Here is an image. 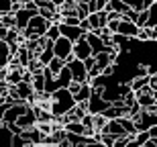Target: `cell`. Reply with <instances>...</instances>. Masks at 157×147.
I'll use <instances>...</instances> for the list:
<instances>
[{"instance_id":"cell-11","label":"cell","mask_w":157,"mask_h":147,"mask_svg":"<svg viewBox=\"0 0 157 147\" xmlns=\"http://www.w3.org/2000/svg\"><path fill=\"white\" fill-rule=\"evenodd\" d=\"M37 114H35V108H31L29 112H25L23 117L17 121V125L21 127V129H31V127H37Z\"/></svg>"},{"instance_id":"cell-15","label":"cell","mask_w":157,"mask_h":147,"mask_svg":"<svg viewBox=\"0 0 157 147\" xmlns=\"http://www.w3.org/2000/svg\"><path fill=\"white\" fill-rule=\"evenodd\" d=\"M0 133H2V147H12V143H14V133H12L6 125H0Z\"/></svg>"},{"instance_id":"cell-26","label":"cell","mask_w":157,"mask_h":147,"mask_svg":"<svg viewBox=\"0 0 157 147\" xmlns=\"http://www.w3.org/2000/svg\"><path fill=\"white\" fill-rule=\"evenodd\" d=\"M147 23H149V10H143V12H139L137 25H139V27H147Z\"/></svg>"},{"instance_id":"cell-22","label":"cell","mask_w":157,"mask_h":147,"mask_svg":"<svg viewBox=\"0 0 157 147\" xmlns=\"http://www.w3.org/2000/svg\"><path fill=\"white\" fill-rule=\"evenodd\" d=\"M124 4H128L133 10H137V12H143L145 10V0H122Z\"/></svg>"},{"instance_id":"cell-18","label":"cell","mask_w":157,"mask_h":147,"mask_svg":"<svg viewBox=\"0 0 157 147\" xmlns=\"http://www.w3.org/2000/svg\"><path fill=\"white\" fill-rule=\"evenodd\" d=\"M151 84V76H145V78H135L133 82H131V88H133V92H139V90H143L145 86H149Z\"/></svg>"},{"instance_id":"cell-37","label":"cell","mask_w":157,"mask_h":147,"mask_svg":"<svg viewBox=\"0 0 157 147\" xmlns=\"http://www.w3.org/2000/svg\"><path fill=\"white\" fill-rule=\"evenodd\" d=\"M155 2H157V0H155Z\"/></svg>"},{"instance_id":"cell-6","label":"cell","mask_w":157,"mask_h":147,"mask_svg":"<svg viewBox=\"0 0 157 147\" xmlns=\"http://www.w3.org/2000/svg\"><path fill=\"white\" fill-rule=\"evenodd\" d=\"M67 68L71 70L74 82H80V84H84V82H88V80H90V72H88V68H86V61H84V59H78V57H74L71 61H67Z\"/></svg>"},{"instance_id":"cell-23","label":"cell","mask_w":157,"mask_h":147,"mask_svg":"<svg viewBox=\"0 0 157 147\" xmlns=\"http://www.w3.org/2000/svg\"><path fill=\"white\" fill-rule=\"evenodd\" d=\"M78 17L82 21L90 17V6H88V2H78Z\"/></svg>"},{"instance_id":"cell-4","label":"cell","mask_w":157,"mask_h":147,"mask_svg":"<svg viewBox=\"0 0 157 147\" xmlns=\"http://www.w3.org/2000/svg\"><path fill=\"white\" fill-rule=\"evenodd\" d=\"M74 49H76V43L70 41L67 37H59L57 41H53V51H55V57L63 59V61H71L74 59Z\"/></svg>"},{"instance_id":"cell-31","label":"cell","mask_w":157,"mask_h":147,"mask_svg":"<svg viewBox=\"0 0 157 147\" xmlns=\"http://www.w3.org/2000/svg\"><path fill=\"white\" fill-rule=\"evenodd\" d=\"M127 147H141V145H139V141H137V139H131V143H128Z\"/></svg>"},{"instance_id":"cell-5","label":"cell","mask_w":157,"mask_h":147,"mask_svg":"<svg viewBox=\"0 0 157 147\" xmlns=\"http://www.w3.org/2000/svg\"><path fill=\"white\" fill-rule=\"evenodd\" d=\"M110 106H112V102H108V100L102 96V88H94L92 98L88 100V112H90V114H104Z\"/></svg>"},{"instance_id":"cell-2","label":"cell","mask_w":157,"mask_h":147,"mask_svg":"<svg viewBox=\"0 0 157 147\" xmlns=\"http://www.w3.org/2000/svg\"><path fill=\"white\" fill-rule=\"evenodd\" d=\"M51 25H53V21L45 18L43 14H37V17L31 18V23L27 25V29H25L21 35H23L27 41H31V39H41V37H47V31H49Z\"/></svg>"},{"instance_id":"cell-29","label":"cell","mask_w":157,"mask_h":147,"mask_svg":"<svg viewBox=\"0 0 157 147\" xmlns=\"http://www.w3.org/2000/svg\"><path fill=\"white\" fill-rule=\"evenodd\" d=\"M86 68H88V72L92 70V68H96V57H90V59H86Z\"/></svg>"},{"instance_id":"cell-28","label":"cell","mask_w":157,"mask_h":147,"mask_svg":"<svg viewBox=\"0 0 157 147\" xmlns=\"http://www.w3.org/2000/svg\"><path fill=\"white\" fill-rule=\"evenodd\" d=\"M12 147H31V145L23 139V135H14V143H12Z\"/></svg>"},{"instance_id":"cell-1","label":"cell","mask_w":157,"mask_h":147,"mask_svg":"<svg viewBox=\"0 0 157 147\" xmlns=\"http://www.w3.org/2000/svg\"><path fill=\"white\" fill-rule=\"evenodd\" d=\"M76 106H78V100H76V96L71 94L70 88H61V90L51 92V112L55 118L70 114Z\"/></svg>"},{"instance_id":"cell-35","label":"cell","mask_w":157,"mask_h":147,"mask_svg":"<svg viewBox=\"0 0 157 147\" xmlns=\"http://www.w3.org/2000/svg\"><path fill=\"white\" fill-rule=\"evenodd\" d=\"M78 2H90V0H78Z\"/></svg>"},{"instance_id":"cell-20","label":"cell","mask_w":157,"mask_h":147,"mask_svg":"<svg viewBox=\"0 0 157 147\" xmlns=\"http://www.w3.org/2000/svg\"><path fill=\"white\" fill-rule=\"evenodd\" d=\"M59 37H61V29H59V23H53L47 31V39H51V41H57Z\"/></svg>"},{"instance_id":"cell-21","label":"cell","mask_w":157,"mask_h":147,"mask_svg":"<svg viewBox=\"0 0 157 147\" xmlns=\"http://www.w3.org/2000/svg\"><path fill=\"white\" fill-rule=\"evenodd\" d=\"M37 127H39V131L43 133V137L53 135V133H55V129H57V127H55L53 123H37Z\"/></svg>"},{"instance_id":"cell-25","label":"cell","mask_w":157,"mask_h":147,"mask_svg":"<svg viewBox=\"0 0 157 147\" xmlns=\"http://www.w3.org/2000/svg\"><path fill=\"white\" fill-rule=\"evenodd\" d=\"M135 139H137V141H139V145L143 147V145H145L147 141H149V139H151V133H149V131H139Z\"/></svg>"},{"instance_id":"cell-9","label":"cell","mask_w":157,"mask_h":147,"mask_svg":"<svg viewBox=\"0 0 157 147\" xmlns=\"http://www.w3.org/2000/svg\"><path fill=\"white\" fill-rule=\"evenodd\" d=\"M59 29H61V35L67 37V39L74 41V43H78L80 39L86 37V31L82 29L80 25H63V23H59Z\"/></svg>"},{"instance_id":"cell-13","label":"cell","mask_w":157,"mask_h":147,"mask_svg":"<svg viewBox=\"0 0 157 147\" xmlns=\"http://www.w3.org/2000/svg\"><path fill=\"white\" fill-rule=\"evenodd\" d=\"M106 10H114V12H118V14H128L133 8H131L128 4H124L122 0H110L108 6H106Z\"/></svg>"},{"instance_id":"cell-32","label":"cell","mask_w":157,"mask_h":147,"mask_svg":"<svg viewBox=\"0 0 157 147\" xmlns=\"http://www.w3.org/2000/svg\"><path fill=\"white\" fill-rule=\"evenodd\" d=\"M86 147H106L104 143H100V141H96V143H90V145H86Z\"/></svg>"},{"instance_id":"cell-24","label":"cell","mask_w":157,"mask_h":147,"mask_svg":"<svg viewBox=\"0 0 157 147\" xmlns=\"http://www.w3.org/2000/svg\"><path fill=\"white\" fill-rule=\"evenodd\" d=\"M100 143H104L106 147H114V143H117V135H110V133H102V135H100Z\"/></svg>"},{"instance_id":"cell-17","label":"cell","mask_w":157,"mask_h":147,"mask_svg":"<svg viewBox=\"0 0 157 147\" xmlns=\"http://www.w3.org/2000/svg\"><path fill=\"white\" fill-rule=\"evenodd\" d=\"M18 0H0V14H14Z\"/></svg>"},{"instance_id":"cell-3","label":"cell","mask_w":157,"mask_h":147,"mask_svg":"<svg viewBox=\"0 0 157 147\" xmlns=\"http://www.w3.org/2000/svg\"><path fill=\"white\" fill-rule=\"evenodd\" d=\"M31 108H33V104H31V102H27V100H21V102H14V104L2 108V125L17 123L18 118L23 117L25 112H29Z\"/></svg>"},{"instance_id":"cell-8","label":"cell","mask_w":157,"mask_h":147,"mask_svg":"<svg viewBox=\"0 0 157 147\" xmlns=\"http://www.w3.org/2000/svg\"><path fill=\"white\" fill-rule=\"evenodd\" d=\"M86 39H88V43H90V47H92L94 55H98V53H104V51H108V49H112V45H108V43H106L98 33H94V31L86 33Z\"/></svg>"},{"instance_id":"cell-10","label":"cell","mask_w":157,"mask_h":147,"mask_svg":"<svg viewBox=\"0 0 157 147\" xmlns=\"http://www.w3.org/2000/svg\"><path fill=\"white\" fill-rule=\"evenodd\" d=\"M74 57H78V59H90V57H94V51H92V47H90V43H88V39L84 37V39H80V41L76 43V49H74Z\"/></svg>"},{"instance_id":"cell-14","label":"cell","mask_w":157,"mask_h":147,"mask_svg":"<svg viewBox=\"0 0 157 147\" xmlns=\"http://www.w3.org/2000/svg\"><path fill=\"white\" fill-rule=\"evenodd\" d=\"M65 131L67 133H76V135H86V127L82 121H70L65 123Z\"/></svg>"},{"instance_id":"cell-36","label":"cell","mask_w":157,"mask_h":147,"mask_svg":"<svg viewBox=\"0 0 157 147\" xmlns=\"http://www.w3.org/2000/svg\"><path fill=\"white\" fill-rule=\"evenodd\" d=\"M18 2H21V0H18Z\"/></svg>"},{"instance_id":"cell-16","label":"cell","mask_w":157,"mask_h":147,"mask_svg":"<svg viewBox=\"0 0 157 147\" xmlns=\"http://www.w3.org/2000/svg\"><path fill=\"white\" fill-rule=\"evenodd\" d=\"M65 65H67V61H63V59H59V57H53V61L47 65V72H51L53 76H57V74L63 72Z\"/></svg>"},{"instance_id":"cell-33","label":"cell","mask_w":157,"mask_h":147,"mask_svg":"<svg viewBox=\"0 0 157 147\" xmlns=\"http://www.w3.org/2000/svg\"><path fill=\"white\" fill-rule=\"evenodd\" d=\"M59 147H74V143H71V141H67V139H65V141L61 143V145H59Z\"/></svg>"},{"instance_id":"cell-7","label":"cell","mask_w":157,"mask_h":147,"mask_svg":"<svg viewBox=\"0 0 157 147\" xmlns=\"http://www.w3.org/2000/svg\"><path fill=\"white\" fill-rule=\"evenodd\" d=\"M135 125H137V131H151L157 125V110L143 108L139 117H135Z\"/></svg>"},{"instance_id":"cell-30","label":"cell","mask_w":157,"mask_h":147,"mask_svg":"<svg viewBox=\"0 0 157 147\" xmlns=\"http://www.w3.org/2000/svg\"><path fill=\"white\" fill-rule=\"evenodd\" d=\"M143 147H157V139H153V137H151V139H149Z\"/></svg>"},{"instance_id":"cell-34","label":"cell","mask_w":157,"mask_h":147,"mask_svg":"<svg viewBox=\"0 0 157 147\" xmlns=\"http://www.w3.org/2000/svg\"><path fill=\"white\" fill-rule=\"evenodd\" d=\"M149 133H151V137H153V139H157V125H155V127H153L151 131H149Z\"/></svg>"},{"instance_id":"cell-12","label":"cell","mask_w":157,"mask_h":147,"mask_svg":"<svg viewBox=\"0 0 157 147\" xmlns=\"http://www.w3.org/2000/svg\"><path fill=\"white\" fill-rule=\"evenodd\" d=\"M92 94H94L92 84H90V82H84V84H82V88L78 90V92H76L74 96H76L78 102H88V100L92 98Z\"/></svg>"},{"instance_id":"cell-27","label":"cell","mask_w":157,"mask_h":147,"mask_svg":"<svg viewBox=\"0 0 157 147\" xmlns=\"http://www.w3.org/2000/svg\"><path fill=\"white\" fill-rule=\"evenodd\" d=\"M61 23L63 25H82L80 17H61Z\"/></svg>"},{"instance_id":"cell-19","label":"cell","mask_w":157,"mask_h":147,"mask_svg":"<svg viewBox=\"0 0 157 147\" xmlns=\"http://www.w3.org/2000/svg\"><path fill=\"white\" fill-rule=\"evenodd\" d=\"M0 23H2V27L17 29V18H14V14H0Z\"/></svg>"}]
</instances>
